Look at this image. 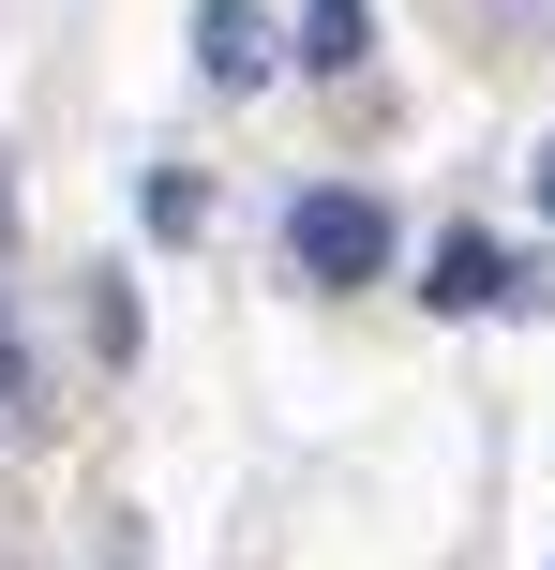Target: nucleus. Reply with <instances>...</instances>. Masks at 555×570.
Returning a JSON list of instances; mask_svg holds the SVG:
<instances>
[{
	"instance_id": "nucleus-1",
	"label": "nucleus",
	"mask_w": 555,
	"mask_h": 570,
	"mask_svg": "<svg viewBox=\"0 0 555 570\" xmlns=\"http://www.w3.org/2000/svg\"><path fill=\"white\" fill-rule=\"evenodd\" d=\"M286 256L316 271V285H376V271H390V210L346 196V180H316V196L286 210Z\"/></svg>"
},
{
	"instance_id": "nucleus-2",
	"label": "nucleus",
	"mask_w": 555,
	"mask_h": 570,
	"mask_svg": "<svg viewBox=\"0 0 555 570\" xmlns=\"http://www.w3.org/2000/svg\"><path fill=\"white\" fill-rule=\"evenodd\" d=\"M420 301H436V315H480V301H526V271H511L480 226H450L436 256H420Z\"/></svg>"
},
{
	"instance_id": "nucleus-3",
	"label": "nucleus",
	"mask_w": 555,
	"mask_h": 570,
	"mask_svg": "<svg viewBox=\"0 0 555 570\" xmlns=\"http://www.w3.org/2000/svg\"><path fill=\"white\" fill-rule=\"evenodd\" d=\"M196 76L210 90H256L270 76V16H256V0H196Z\"/></svg>"
},
{
	"instance_id": "nucleus-4",
	"label": "nucleus",
	"mask_w": 555,
	"mask_h": 570,
	"mask_svg": "<svg viewBox=\"0 0 555 570\" xmlns=\"http://www.w3.org/2000/svg\"><path fill=\"white\" fill-rule=\"evenodd\" d=\"M300 60H316V76H360V60H376V0H316V16H300Z\"/></svg>"
},
{
	"instance_id": "nucleus-5",
	"label": "nucleus",
	"mask_w": 555,
	"mask_h": 570,
	"mask_svg": "<svg viewBox=\"0 0 555 570\" xmlns=\"http://www.w3.org/2000/svg\"><path fill=\"white\" fill-rule=\"evenodd\" d=\"M480 16H511V30H555V0H480Z\"/></svg>"
},
{
	"instance_id": "nucleus-6",
	"label": "nucleus",
	"mask_w": 555,
	"mask_h": 570,
	"mask_svg": "<svg viewBox=\"0 0 555 570\" xmlns=\"http://www.w3.org/2000/svg\"><path fill=\"white\" fill-rule=\"evenodd\" d=\"M0 391H30V361H16V315H0Z\"/></svg>"
},
{
	"instance_id": "nucleus-7",
	"label": "nucleus",
	"mask_w": 555,
	"mask_h": 570,
	"mask_svg": "<svg viewBox=\"0 0 555 570\" xmlns=\"http://www.w3.org/2000/svg\"><path fill=\"white\" fill-rule=\"evenodd\" d=\"M541 210H555V150H541Z\"/></svg>"
}]
</instances>
